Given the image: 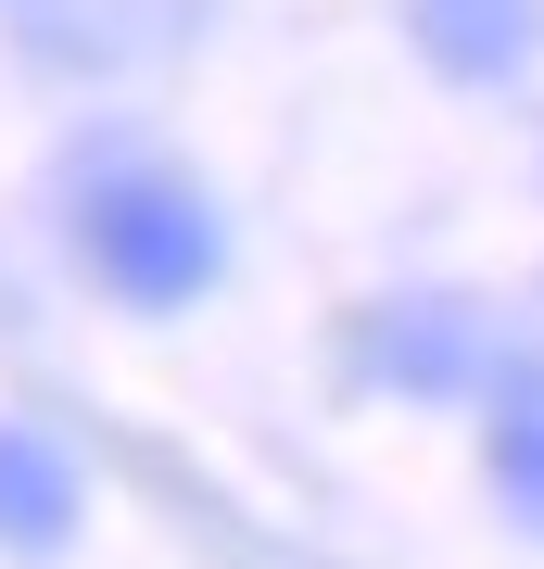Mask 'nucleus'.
Listing matches in <instances>:
<instances>
[{"label": "nucleus", "mask_w": 544, "mask_h": 569, "mask_svg": "<svg viewBox=\"0 0 544 569\" xmlns=\"http://www.w3.org/2000/svg\"><path fill=\"white\" fill-rule=\"evenodd\" d=\"M89 266L127 291V305H190V291L228 266V241H216V216H202V190H178V178H101L89 190Z\"/></svg>", "instance_id": "obj_1"}, {"label": "nucleus", "mask_w": 544, "mask_h": 569, "mask_svg": "<svg viewBox=\"0 0 544 569\" xmlns=\"http://www.w3.org/2000/svg\"><path fill=\"white\" fill-rule=\"evenodd\" d=\"M405 26L444 77H506L532 51V0H405Z\"/></svg>", "instance_id": "obj_2"}, {"label": "nucleus", "mask_w": 544, "mask_h": 569, "mask_svg": "<svg viewBox=\"0 0 544 569\" xmlns=\"http://www.w3.org/2000/svg\"><path fill=\"white\" fill-rule=\"evenodd\" d=\"M63 531H77V468H63L51 443H26V430H0V545L51 557Z\"/></svg>", "instance_id": "obj_3"}, {"label": "nucleus", "mask_w": 544, "mask_h": 569, "mask_svg": "<svg viewBox=\"0 0 544 569\" xmlns=\"http://www.w3.org/2000/svg\"><path fill=\"white\" fill-rule=\"evenodd\" d=\"M494 481H506V507H520V519H544V406H506V430H494Z\"/></svg>", "instance_id": "obj_4"}]
</instances>
